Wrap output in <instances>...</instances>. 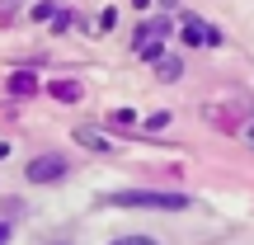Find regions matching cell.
Masks as SVG:
<instances>
[{"mask_svg": "<svg viewBox=\"0 0 254 245\" xmlns=\"http://www.w3.org/2000/svg\"><path fill=\"white\" fill-rule=\"evenodd\" d=\"M113 208H155V212H184L189 198L184 193H146V189H123V193H109Z\"/></svg>", "mask_w": 254, "mask_h": 245, "instance_id": "6da1fadb", "label": "cell"}, {"mask_svg": "<svg viewBox=\"0 0 254 245\" xmlns=\"http://www.w3.org/2000/svg\"><path fill=\"white\" fill-rule=\"evenodd\" d=\"M165 33H170V24L165 19H151V24H141V33H136V57H146V62H155V57L165 52Z\"/></svg>", "mask_w": 254, "mask_h": 245, "instance_id": "7a4b0ae2", "label": "cell"}, {"mask_svg": "<svg viewBox=\"0 0 254 245\" xmlns=\"http://www.w3.org/2000/svg\"><path fill=\"white\" fill-rule=\"evenodd\" d=\"M62 174H66L62 156H38V161H28V179L33 184H52V179H62Z\"/></svg>", "mask_w": 254, "mask_h": 245, "instance_id": "3957f363", "label": "cell"}, {"mask_svg": "<svg viewBox=\"0 0 254 245\" xmlns=\"http://www.w3.org/2000/svg\"><path fill=\"white\" fill-rule=\"evenodd\" d=\"M184 43L189 47H221V33L207 24H198V19H184Z\"/></svg>", "mask_w": 254, "mask_h": 245, "instance_id": "277c9868", "label": "cell"}, {"mask_svg": "<svg viewBox=\"0 0 254 245\" xmlns=\"http://www.w3.org/2000/svg\"><path fill=\"white\" fill-rule=\"evenodd\" d=\"M75 137H80L85 146H94V151H109V137H99V132H90V127H80V132H75Z\"/></svg>", "mask_w": 254, "mask_h": 245, "instance_id": "5b68a950", "label": "cell"}, {"mask_svg": "<svg viewBox=\"0 0 254 245\" xmlns=\"http://www.w3.org/2000/svg\"><path fill=\"white\" fill-rule=\"evenodd\" d=\"M52 94H57V99H80V85H75V81H57Z\"/></svg>", "mask_w": 254, "mask_h": 245, "instance_id": "8992f818", "label": "cell"}, {"mask_svg": "<svg viewBox=\"0 0 254 245\" xmlns=\"http://www.w3.org/2000/svg\"><path fill=\"white\" fill-rule=\"evenodd\" d=\"M9 90H14V94H33V90H38V81H33V76H24V71H19L14 81H9Z\"/></svg>", "mask_w": 254, "mask_h": 245, "instance_id": "52a82bcc", "label": "cell"}, {"mask_svg": "<svg viewBox=\"0 0 254 245\" xmlns=\"http://www.w3.org/2000/svg\"><path fill=\"white\" fill-rule=\"evenodd\" d=\"M113 245H160V241H151V236H118Z\"/></svg>", "mask_w": 254, "mask_h": 245, "instance_id": "ba28073f", "label": "cell"}, {"mask_svg": "<svg viewBox=\"0 0 254 245\" xmlns=\"http://www.w3.org/2000/svg\"><path fill=\"white\" fill-rule=\"evenodd\" d=\"M0 245H9V227H5V222H0Z\"/></svg>", "mask_w": 254, "mask_h": 245, "instance_id": "9c48e42d", "label": "cell"}, {"mask_svg": "<svg viewBox=\"0 0 254 245\" xmlns=\"http://www.w3.org/2000/svg\"><path fill=\"white\" fill-rule=\"evenodd\" d=\"M245 142H250V146H254V123H250V127H245Z\"/></svg>", "mask_w": 254, "mask_h": 245, "instance_id": "30bf717a", "label": "cell"}]
</instances>
